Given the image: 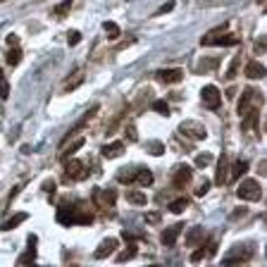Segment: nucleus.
Segmentation results:
<instances>
[{
  "mask_svg": "<svg viewBox=\"0 0 267 267\" xmlns=\"http://www.w3.org/2000/svg\"><path fill=\"white\" fill-rule=\"evenodd\" d=\"M65 172H67L65 177L70 179V181H72V179H74V181H81V179L89 177V172H86L84 162H81V160H70V158H67V165H65Z\"/></svg>",
  "mask_w": 267,
  "mask_h": 267,
  "instance_id": "9",
  "label": "nucleus"
},
{
  "mask_svg": "<svg viewBox=\"0 0 267 267\" xmlns=\"http://www.w3.org/2000/svg\"><path fill=\"white\" fill-rule=\"evenodd\" d=\"M134 177H136V170H131V167L120 170V174H117V179H120L122 184H131V181H134Z\"/></svg>",
  "mask_w": 267,
  "mask_h": 267,
  "instance_id": "28",
  "label": "nucleus"
},
{
  "mask_svg": "<svg viewBox=\"0 0 267 267\" xmlns=\"http://www.w3.org/2000/svg\"><path fill=\"white\" fill-rule=\"evenodd\" d=\"M26 243H29V248H26V253L19 258V265H31V263L36 260V243H38V239H36L34 234H29Z\"/></svg>",
  "mask_w": 267,
  "mask_h": 267,
  "instance_id": "13",
  "label": "nucleus"
},
{
  "mask_svg": "<svg viewBox=\"0 0 267 267\" xmlns=\"http://www.w3.org/2000/svg\"><path fill=\"white\" fill-rule=\"evenodd\" d=\"M100 153H103V158H107V160H112V158H120V155L124 153V143H122V141L107 143V146H103V148H100Z\"/></svg>",
  "mask_w": 267,
  "mask_h": 267,
  "instance_id": "14",
  "label": "nucleus"
},
{
  "mask_svg": "<svg viewBox=\"0 0 267 267\" xmlns=\"http://www.w3.org/2000/svg\"><path fill=\"white\" fill-rule=\"evenodd\" d=\"M210 186H213L210 181H203V184H200V186L196 189V196H198V198H200V196H205V194L210 191Z\"/></svg>",
  "mask_w": 267,
  "mask_h": 267,
  "instance_id": "39",
  "label": "nucleus"
},
{
  "mask_svg": "<svg viewBox=\"0 0 267 267\" xmlns=\"http://www.w3.org/2000/svg\"><path fill=\"white\" fill-rule=\"evenodd\" d=\"M126 139L134 143V141H139V134H136V126H126Z\"/></svg>",
  "mask_w": 267,
  "mask_h": 267,
  "instance_id": "41",
  "label": "nucleus"
},
{
  "mask_svg": "<svg viewBox=\"0 0 267 267\" xmlns=\"http://www.w3.org/2000/svg\"><path fill=\"white\" fill-rule=\"evenodd\" d=\"M79 41H81V34H79V31H70V34H67V43H70V46H76Z\"/></svg>",
  "mask_w": 267,
  "mask_h": 267,
  "instance_id": "40",
  "label": "nucleus"
},
{
  "mask_svg": "<svg viewBox=\"0 0 267 267\" xmlns=\"http://www.w3.org/2000/svg\"><path fill=\"white\" fill-rule=\"evenodd\" d=\"M205 239H208V232H205L203 227H194V229L186 232V246L194 248V246H198V243H203Z\"/></svg>",
  "mask_w": 267,
  "mask_h": 267,
  "instance_id": "12",
  "label": "nucleus"
},
{
  "mask_svg": "<svg viewBox=\"0 0 267 267\" xmlns=\"http://www.w3.org/2000/svg\"><path fill=\"white\" fill-rule=\"evenodd\" d=\"M81 146H84V139H76V141H74V143L70 146V148H67V153H65L62 158H65V160H67V158H72V155H74V153H76V150H79Z\"/></svg>",
  "mask_w": 267,
  "mask_h": 267,
  "instance_id": "34",
  "label": "nucleus"
},
{
  "mask_svg": "<svg viewBox=\"0 0 267 267\" xmlns=\"http://www.w3.org/2000/svg\"><path fill=\"white\" fill-rule=\"evenodd\" d=\"M158 76H160V81H165V84H179L184 79V70H179V67H174V70H160Z\"/></svg>",
  "mask_w": 267,
  "mask_h": 267,
  "instance_id": "15",
  "label": "nucleus"
},
{
  "mask_svg": "<svg viewBox=\"0 0 267 267\" xmlns=\"http://www.w3.org/2000/svg\"><path fill=\"white\" fill-rule=\"evenodd\" d=\"M258 2H265V0H258Z\"/></svg>",
  "mask_w": 267,
  "mask_h": 267,
  "instance_id": "46",
  "label": "nucleus"
},
{
  "mask_svg": "<svg viewBox=\"0 0 267 267\" xmlns=\"http://www.w3.org/2000/svg\"><path fill=\"white\" fill-rule=\"evenodd\" d=\"M160 213H146V222L148 224H160Z\"/></svg>",
  "mask_w": 267,
  "mask_h": 267,
  "instance_id": "38",
  "label": "nucleus"
},
{
  "mask_svg": "<svg viewBox=\"0 0 267 267\" xmlns=\"http://www.w3.org/2000/svg\"><path fill=\"white\" fill-rule=\"evenodd\" d=\"M200 96H203V103H205V107H210V110H217V107L222 105V93H219V89L217 86H203V91H200Z\"/></svg>",
  "mask_w": 267,
  "mask_h": 267,
  "instance_id": "8",
  "label": "nucleus"
},
{
  "mask_svg": "<svg viewBox=\"0 0 267 267\" xmlns=\"http://www.w3.org/2000/svg\"><path fill=\"white\" fill-rule=\"evenodd\" d=\"M239 38L232 34H219V36H203L200 38V46H217V48H224V46H236Z\"/></svg>",
  "mask_w": 267,
  "mask_h": 267,
  "instance_id": "6",
  "label": "nucleus"
},
{
  "mask_svg": "<svg viewBox=\"0 0 267 267\" xmlns=\"http://www.w3.org/2000/svg\"><path fill=\"white\" fill-rule=\"evenodd\" d=\"M19 62H22V50H19L17 46H12V50L7 53V65H12V67H17Z\"/></svg>",
  "mask_w": 267,
  "mask_h": 267,
  "instance_id": "29",
  "label": "nucleus"
},
{
  "mask_svg": "<svg viewBox=\"0 0 267 267\" xmlns=\"http://www.w3.org/2000/svg\"><path fill=\"white\" fill-rule=\"evenodd\" d=\"M122 239H124L126 243H134V241H136V239H134V236H131L129 232H122Z\"/></svg>",
  "mask_w": 267,
  "mask_h": 267,
  "instance_id": "44",
  "label": "nucleus"
},
{
  "mask_svg": "<svg viewBox=\"0 0 267 267\" xmlns=\"http://www.w3.org/2000/svg\"><path fill=\"white\" fill-rule=\"evenodd\" d=\"M146 148H148V153H150V155H162V153H165V146H162L160 141H150Z\"/></svg>",
  "mask_w": 267,
  "mask_h": 267,
  "instance_id": "33",
  "label": "nucleus"
},
{
  "mask_svg": "<svg viewBox=\"0 0 267 267\" xmlns=\"http://www.w3.org/2000/svg\"><path fill=\"white\" fill-rule=\"evenodd\" d=\"M0 98H2V100L10 98V84H7V79H5L2 70H0Z\"/></svg>",
  "mask_w": 267,
  "mask_h": 267,
  "instance_id": "30",
  "label": "nucleus"
},
{
  "mask_svg": "<svg viewBox=\"0 0 267 267\" xmlns=\"http://www.w3.org/2000/svg\"><path fill=\"white\" fill-rule=\"evenodd\" d=\"M243 131H255L258 129V122H260V112L258 110H246L243 112Z\"/></svg>",
  "mask_w": 267,
  "mask_h": 267,
  "instance_id": "17",
  "label": "nucleus"
},
{
  "mask_svg": "<svg viewBox=\"0 0 267 267\" xmlns=\"http://www.w3.org/2000/svg\"><path fill=\"white\" fill-rule=\"evenodd\" d=\"M103 29L107 31L110 38H117V36H120V26H117L115 22H103Z\"/></svg>",
  "mask_w": 267,
  "mask_h": 267,
  "instance_id": "32",
  "label": "nucleus"
},
{
  "mask_svg": "<svg viewBox=\"0 0 267 267\" xmlns=\"http://www.w3.org/2000/svg\"><path fill=\"white\" fill-rule=\"evenodd\" d=\"M229 181V160H227V153L219 155L217 160V174H215V184L217 186H224Z\"/></svg>",
  "mask_w": 267,
  "mask_h": 267,
  "instance_id": "11",
  "label": "nucleus"
},
{
  "mask_svg": "<svg viewBox=\"0 0 267 267\" xmlns=\"http://www.w3.org/2000/svg\"><path fill=\"white\" fill-rule=\"evenodd\" d=\"M70 10H72V0H62V2H60V5L53 10V17L55 19H62L67 12H70Z\"/></svg>",
  "mask_w": 267,
  "mask_h": 267,
  "instance_id": "27",
  "label": "nucleus"
},
{
  "mask_svg": "<svg viewBox=\"0 0 267 267\" xmlns=\"http://www.w3.org/2000/svg\"><path fill=\"white\" fill-rule=\"evenodd\" d=\"M117 248H120V239H112V236H110V239H103L100 246L93 253V258H96V260H105L107 255H112Z\"/></svg>",
  "mask_w": 267,
  "mask_h": 267,
  "instance_id": "10",
  "label": "nucleus"
},
{
  "mask_svg": "<svg viewBox=\"0 0 267 267\" xmlns=\"http://www.w3.org/2000/svg\"><path fill=\"white\" fill-rule=\"evenodd\" d=\"M248 170V162L246 160H236L229 167V179H239V177H243V172Z\"/></svg>",
  "mask_w": 267,
  "mask_h": 267,
  "instance_id": "21",
  "label": "nucleus"
},
{
  "mask_svg": "<svg viewBox=\"0 0 267 267\" xmlns=\"http://www.w3.org/2000/svg\"><path fill=\"white\" fill-rule=\"evenodd\" d=\"M57 222L60 224H91L93 222V215L89 210H81V208H76V205H62L60 210H57Z\"/></svg>",
  "mask_w": 267,
  "mask_h": 267,
  "instance_id": "1",
  "label": "nucleus"
},
{
  "mask_svg": "<svg viewBox=\"0 0 267 267\" xmlns=\"http://www.w3.org/2000/svg\"><path fill=\"white\" fill-rule=\"evenodd\" d=\"M134 181H139L141 186H150V184H153V174H150V170H146V167L136 170V177H134Z\"/></svg>",
  "mask_w": 267,
  "mask_h": 267,
  "instance_id": "22",
  "label": "nucleus"
},
{
  "mask_svg": "<svg viewBox=\"0 0 267 267\" xmlns=\"http://www.w3.org/2000/svg\"><path fill=\"white\" fill-rule=\"evenodd\" d=\"M153 110H155V112H162V115H170V105H167V103H165V100H153Z\"/></svg>",
  "mask_w": 267,
  "mask_h": 267,
  "instance_id": "35",
  "label": "nucleus"
},
{
  "mask_svg": "<svg viewBox=\"0 0 267 267\" xmlns=\"http://www.w3.org/2000/svg\"><path fill=\"white\" fill-rule=\"evenodd\" d=\"M253 258V248L250 246H234L229 255H224V265H236V263H246Z\"/></svg>",
  "mask_w": 267,
  "mask_h": 267,
  "instance_id": "5",
  "label": "nucleus"
},
{
  "mask_svg": "<svg viewBox=\"0 0 267 267\" xmlns=\"http://www.w3.org/2000/svg\"><path fill=\"white\" fill-rule=\"evenodd\" d=\"M191 177H194V170L189 165H177L174 172H172V186L174 189H186L191 184Z\"/></svg>",
  "mask_w": 267,
  "mask_h": 267,
  "instance_id": "4",
  "label": "nucleus"
},
{
  "mask_svg": "<svg viewBox=\"0 0 267 267\" xmlns=\"http://www.w3.org/2000/svg\"><path fill=\"white\" fill-rule=\"evenodd\" d=\"M7 43H10V46H17V43H19L17 34H10V36H7Z\"/></svg>",
  "mask_w": 267,
  "mask_h": 267,
  "instance_id": "43",
  "label": "nucleus"
},
{
  "mask_svg": "<svg viewBox=\"0 0 267 267\" xmlns=\"http://www.w3.org/2000/svg\"><path fill=\"white\" fill-rule=\"evenodd\" d=\"M243 213H246V210H243V208H236V213H234L232 217H234V219H236V217H241V215H243Z\"/></svg>",
  "mask_w": 267,
  "mask_h": 267,
  "instance_id": "45",
  "label": "nucleus"
},
{
  "mask_svg": "<svg viewBox=\"0 0 267 267\" xmlns=\"http://www.w3.org/2000/svg\"><path fill=\"white\" fill-rule=\"evenodd\" d=\"M236 196L241 198V200H246V203H258L263 198V186H260L258 179H246V181H241Z\"/></svg>",
  "mask_w": 267,
  "mask_h": 267,
  "instance_id": "2",
  "label": "nucleus"
},
{
  "mask_svg": "<svg viewBox=\"0 0 267 267\" xmlns=\"http://www.w3.org/2000/svg\"><path fill=\"white\" fill-rule=\"evenodd\" d=\"M179 134L191 136L194 141H203V139L208 136L205 126L200 124V122H196V120H186V122H181V124H179Z\"/></svg>",
  "mask_w": 267,
  "mask_h": 267,
  "instance_id": "3",
  "label": "nucleus"
},
{
  "mask_svg": "<svg viewBox=\"0 0 267 267\" xmlns=\"http://www.w3.org/2000/svg\"><path fill=\"white\" fill-rule=\"evenodd\" d=\"M253 96H255V91H243V96H241V100H239V115H243L246 110H250Z\"/></svg>",
  "mask_w": 267,
  "mask_h": 267,
  "instance_id": "24",
  "label": "nucleus"
},
{
  "mask_svg": "<svg viewBox=\"0 0 267 267\" xmlns=\"http://www.w3.org/2000/svg\"><path fill=\"white\" fill-rule=\"evenodd\" d=\"M213 162V153H198L196 155V167H208Z\"/></svg>",
  "mask_w": 267,
  "mask_h": 267,
  "instance_id": "31",
  "label": "nucleus"
},
{
  "mask_svg": "<svg viewBox=\"0 0 267 267\" xmlns=\"http://www.w3.org/2000/svg\"><path fill=\"white\" fill-rule=\"evenodd\" d=\"M26 217H29L26 213H19V215H15V217H10V219H5V222L0 224V232H12V229H17L22 222H26Z\"/></svg>",
  "mask_w": 267,
  "mask_h": 267,
  "instance_id": "18",
  "label": "nucleus"
},
{
  "mask_svg": "<svg viewBox=\"0 0 267 267\" xmlns=\"http://www.w3.org/2000/svg\"><path fill=\"white\" fill-rule=\"evenodd\" d=\"M184 227L181 224H174V227H170V229H165V232L160 234V241L162 246H174V241L179 239V232H181Z\"/></svg>",
  "mask_w": 267,
  "mask_h": 267,
  "instance_id": "16",
  "label": "nucleus"
},
{
  "mask_svg": "<svg viewBox=\"0 0 267 267\" xmlns=\"http://www.w3.org/2000/svg\"><path fill=\"white\" fill-rule=\"evenodd\" d=\"M227 31V24H219V26H215L213 31H208L205 36H219V34H224Z\"/></svg>",
  "mask_w": 267,
  "mask_h": 267,
  "instance_id": "42",
  "label": "nucleus"
},
{
  "mask_svg": "<svg viewBox=\"0 0 267 267\" xmlns=\"http://www.w3.org/2000/svg\"><path fill=\"white\" fill-rule=\"evenodd\" d=\"M184 210H189V198H177V200H172L170 203V213H184Z\"/></svg>",
  "mask_w": 267,
  "mask_h": 267,
  "instance_id": "25",
  "label": "nucleus"
},
{
  "mask_svg": "<svg viewBox=\"0 0 267 267\" xmlns=\"http://www.w3.org/2000/svg\"><path fill=\"white\" fill-rule=\"evenodd\" d=\"M174 10V0H167L165 5H160L158 10H155V15H167V12H172Z\"/></svg>",
  "mask_w": 267,
  "mask_h": 267,
  "instance_id": "37",
  "label": "nucleus"
},
{
  "mask_svg": "<svg viewBox=\"0 0 267 267\" xmlns=\"http://www.w3.org/2000/svg\"><path fill=\"white\" fill-rule=\"evenodd\" d=\"M215 255V243H210V246H203L200 250H194L191 253V263H200L203 258H213Z\"/></svg>",
  "mask_w": 267,
  "mask_h": 267,
  "instance_id": "20",
  "label": "nucleus"
},
{
  "mask_svg": "<svg viewBox=\"0 0 267 267\" xmlns=\"http://www.w3.org/2000/svg\"><path fill=\"white\" fill-rule=\"evenodd\" d=\"M246 76L248 79H263L265 76V65H260L258 60H250L246 65Z\"/></svg>",
  "mask_w": 267,
  "mask_h": 267,
  "instance_id": "19",
  "label": "nucleus"
},
{
  "mask_svg": "<svg viewBox=\"0 0 267 267\" xmlns=\"http://www.w3.org/2000/svg\"><path fill=\"white\" fill-rule=\"evenodd\" d=\"M126 200L134 203V205H146V203H148V196H146L143 191H129V194H126Z\"/></svg>",
  "mask_w": 267,
  "mask_h": 267,
  "instance_id": "26",
  "label": "nucleus"
},
{
  "mask_svg": "<svg viewBox=\"0 0 267 267\" xmlns=\"http://www.w3.org/2000/svg\"><path fill=\"white\" fill-rule=\"evenodd\" d=\"M93 203L100 208V210H110L112 205H115V198L117 194L115 191H105V189H93Z\"/></svg>",
  "mask_w": 267,
  "mask_h": 267,
  "instance_id": "7",
  "label": "nucleus"
},
{
  "mask_svg": "<svg viewBox=\"0 0 267 267\" xmlns=\"http://www.w3.org/2000/svg\"><path fill=\"white\" fill-rule=\"evenodd\" d=\"M239 65H241V60H239V57H234L232 65H229V70H227V76H224V79H234V76H236V70H239Z\"/></svg>",
  "mask_w": 267,
  "mask_h": 267,
  "instance_id": "36",
  "label": "nucleus"
},
{
  "mask_svg": "<svg viewBox=\"0 0 267 267\" xmlns=\"http://www.w3.org/2000/svg\"><path fill=\"white\" fill-rule=\"evenodd\" d=\"M136 253H139V248H136V241H134V243H129L122 253H117V263H126V260H131Z\"/></svg>",
  "mask_w": 267,
  "mask_h": 267,
  "instance_id": "23",
  "label": "nucleus"
}]
</instances>
